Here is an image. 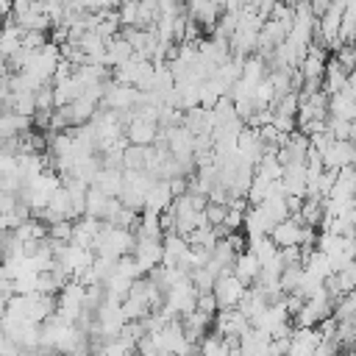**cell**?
<instances>
[{
    "label": "cell",
    "instance_id": "cell-8",
    "mask_svg": "<svg viewBox=\"0 0 356 356\" xmlns=\"http://www.w3.org/2000/svg\"><path fill=\"white\" fill-rule=\"evenodd\" d=\"M134 56V47H131V42L122 36V33H117V36H111V39H106V53H103V67H108V70H114V67H120L122 61H128Z\"/></svg>",
    "mask_w": 356,
    "mask_h": 356
},
{
    "label": "cell",
    "instance_id": "cell-3",
    "mask_svg": "<svg viewBox=\"0 0 356 356\" xmlns=\"http://www.w3.org/2000/svg\"><path fill=\"white\" fill-rule=\"evenodd\" d=\"M245 289H248V284H245L242 278H236L231 270L220 273V275L214 278V286H211L214 300H217V309H231V306H236V303L242 300Z\"/></svg>",
    "mask_w": 356,
    "mask_h": 356
},
{
    "label": "cell",
    "instance_id": "cell-15",
    "mask_svg": "<svg viewBox=\"0 0 356 356\" xmlns=\"http://www.w3.org/2000/svg\"><path fill=\"white\" fill-rule=\"evenodd\" d=\"M142 3H147V6H156V3H159V0H142Z\"/></svg>",
    "mask_w": 356,
    "mask_h": 356
},
{
    "label": "cell",
    "instance_id": "cell-14",
    "mask_svg": "<svg viewBox=\"0 0 356 356\" xmlns=\"http://www.w3.org/2000/svg\"><path fill=\"white\" fill-rule=\"evenodd\" d=\"M92 184L100 186L106 195L120 197V189H122V167H100V172L95 175Z\"/></svg>",
    "mask_w": 356,
    "mask_h": 356
},
{
    "label": "cell",
    "instance_id": "cell-1",
    "mask_svg": "<svg viewBox=\"0 0 356 356\" xmlns=\"http://www.w3.org/2000/svg\"><path fill=\"white\" fill-rule=\"evenodd\" d=\"M134 231L131 228H122V225H114V222H103L97 236H95V245L92 250L100 253V256H111V259H120L125 253L134 250Z\"/></svg>",
    "mask_w": 356,
    "mask_h": 356
},
{
    "label": "cell",
    "instance_id": "cell-7",
    "mask_svg": "<svg viewBox=\"0 0 356 356\" xmlns=\"http://www.w3.org/2000/svg\"><path fill=\"white\" fill-rule=\"evenodd\" d=\"M231 273L236 275V278H242L248 286L259 278V273H261V261L256 259V253L250 250V248H245V250H239L236 253V259H234V264H231Z\"/></svg>",
    "mask_w": 356,
    "mask_h": 356
},
{
    "label": "cell",
    "instance_id": "cell-2",
    "mask_svg": "<svg viewBox=\"0 0 356 356\" xmlns=\"http://www.w3.org/2000/svg\"><path fill=\"white\" fill-rule=\"evenodd\" d=\"M134 250L131 256L136 259L139 270L142 273H150L153 267L161 264V256H164V245H161V236H147V234H134Z\"/></svg>",
    "mask_w": 356,
    "mask_h": 356
},
{
    "label": "cell",
    "instance_id": "cell-11",
    "mask_svg": "<svg viewBox=\"0 0 356 356\" xmlns=\"http://www.w3.org/2000/svg\"><path fill=\"white\" fill-rule=\"evenodd\" d=\"M328 114L339 120H356V97L348 92V86L328 95Z\"/></svg>",
    "mask_w": 356,
    "mask_h": 356
},
{
    "label": "cell",
    "instance_id": "cell-4",
    "mask_svg": "<svg viewBox=\"0 0 356 356\" xmlns=\"http://www.w3.org/2000/svg\"><path fill=\"white\" fill-rule=\"evenodd\" d=\"M97 106H100V100H97V97H92L89 92H81L75 100H70V103L58 106V114L64 117L67 128H72V125H83V122H89V120L95 117Z\"/></svg>",
    "mask_w": 356,
    "mask_h": 356
},
{
    "label": "cell",
    "instance_id": "cell-16",
    "mask_svg": "<svg viewBox=\"0 0 356 356\" xmlns=\"http://www.w3.org/2000/svg\"><path fill=\"white\" fill-rule=\"evenodd\" d=\"M353 197H356V192H353Z\"/></svg>",
    "mask_w": 356,
    "mask_h": 356
},
{
    "label": "cell",
    "instance_id": "cell-13",
    "mask_svg": "<svg viewBox=\"0 0 356 356\" xmlns=\"http://www.w3.org/2000/svg\"><path fill=\"white\" fill-rule=\"evenodd\" d=\"M348 86V70L331 56L328 61H325V70H323V89L331 95V92H339V89H345Z\"/></svg>",
    "mask_w": 356,
    "mask_h": 356
},
{
    "label": "cell",
    "instance_id": "cell-12",
    "mask_svg": "<svg viewBox=\"0 0 356 356\" xmlns=\"http://www.w3.org/2000/svg\"><path fill=\"white\" fill-rule=\"evenodd\" d=\"M19 47H22V28H19L17 22L6 19V22L0 25V58L8 61Z\"/></svg>",
    "mask_w": 356,
    "mask_h": 356
},
{
    "label": "cell",
    "instance_id": "cell-6",
    "mask_svg": "<svg viewBox=\"0 0 356 356\" xmlns=\"http://www.w3.org/2000/svg\"><path fill=\"white\" fill-rule=\"evenodd\" d=\"M303 234H306V225L289 214L284 220H278L273 228H270V239L278 245V248H292V245H303Z\"/></svg>",
    "mask_w": 356,
    "mask_h": 356
},
{
    "label": "cell",
    "instance_id": "cell-10",
    "mask_svg": "<svg viewBox=\"0 0 356 356\" xmlns=\"http://www.w3.org/2000/svg\"><path fill=\"white\" fill-rule=\"evenodd\" d=\"M172 197H175V192H172L170 181H167V178H156V181L150 184L147 195H145V209H153V211H164V209L172 203Z\"/></svg>",
    "mask_w": 356,
    "mask_h": 356
},
{
    "label": "cell",
    "instance_id": "cell-5",
    "mask_svg": "<svg viewBox=\"0 0 356 356\" xmlns=\"http://www.w3.org/2000/svg\"><path fill=\"white\" fill-rule=\"evenodd\" d=\"M214 331L217 334H222V337H234V339H239L248 328H250V320L236 309V306H231V309H217L214 312Z\"/></svg>",
    "mask_w": 356,
    "mask_h": 356
},
{
    "label": "cell",
    "instance_id": "cell-9",
    "mask_svg": "<svg viewBox=\"0 0 356 356\" xmlns=\"http://www.w3.org/2000/svg\"><path fill=\"white\" fill-rule=\"evenodd\" d=\"M100 225H103V220L89 217V214L75 217V220H72V234H70V242H78V245L92 248V245H95V236H97V231H100Z\"/></svg>",
    "mask_w": 356,
    "mask_h": 356
}]
</instances>
